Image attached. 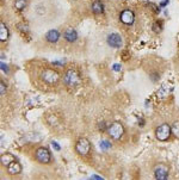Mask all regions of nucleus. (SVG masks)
<instances>
[{"label": "nucleus", "instance_id": "nucleus-8", "mask_svg": "<svg viewBox=\"0 0 179 180\" xmlns=\"http://www.w3.org/2000/svg\"><path fill=\"white\" fill-rule=\"evenodd\" d=\"M121 22L125 24V25H132L135 20V16H134V12L130 11V10H124L121 12Z\"/></svg>", "mask_w": 179, "mask_h": 180}, {"label": "nucleus", "instance_id": "nucleus-15", "mask_svg": "<svg viewBox=\"0 0 179 180\" xmlns=\"http://www.w3.org/2000/svg\"><path fill=\"white\" fill-rule=\"evenodd\" d=\"M14 159H16V158L13 156V155H11V154H5V155H3V156H1V165L7 167L11 162H13Z\"/></svg>", "mask_w": 179, "mask_h": 180}, {"label": "nucleus", "instance_id": "nucleus-14", "mask_svg": "<svg viewBox=\"0 0 179 180\" xmlns=\"http://www.w3.org/2000/svg\"><path fill=\"white\" fill-rule=\"evenodd\" d=\"M9 38V30H7L6 25L4 23H1V25H0V39H1V42H5Z\"/></svg>", "mask_w": 179, "mask_h": 180}, {"label": "nucleus", "instance_id": "nucleus-21", "mask_svg": "<svg viewBox=\"0 0 179 180\" xmlns=\"http://www.w3.org/2000/svg\"><path fill=\"white\" fill-rule=\"evenodd\" d=\"M157 25H158L157 23L154 24V26H153V30L155 31V32H160V31H161V26H160V24H159V26H157Z\"/></svg>", "mask_w": 179, "mask_h": 180}, {"label": "nucleus", "instance_id": "nucleus-25", "mask_svg": "<svg viewBox=\"0 0 179 180\" xmlns=\"http://www.w3.org/2000/svg\"><path fill=\"white\" fill-rule=\"evenodd\" d=\"M99 129H102L100 131H104V130H105V124H104V122H102V124L99 123Z\"/></svg>", "mask_w": 179, "mask_h": 180}, {"label": "nucleus", "instance_id": "nucleus-1", "mask_svg": "<svg viewBox=\"0 0 179 180\" xmlns=\"http://www.w3.org/2000/svg\"><path fill=\"white\" fill-rule=\"evenodd\" d=\"M63 83L64 85H66L67 87H75L80 84V76L79 74L75 72V70H67L66 73H64V75H63Z\"/></svg>", "mask_w": 179, "mask_h": 180}, {"label": "nucleus", "instance_id": "nucleus-2", "mask_svg": "<svg viewBox=\"0 0 179 180\" xmlns=\"http://www.w3.org/2000/svg\"><path fill=\"white\" fill-rule=\"evenodd\" d=\"M106 130H108V134L110 135V137H112L113 140H119L124 134L123 125H122L119 122H113Z\"/></svg>", "mask_w": 179, "mask_h": 180}, {"label": "nucleus", "instance_id": "nucleus-13", "mask_svg": "<svg viewBox=\"0 0 179 180\" xmlns=\"http://www.w3.org/2000/svg\"><path fill=\"white\" fill-rule=\"evenodd\" d=\"M92 11H93L94 14H102L104 12L103 3L99 1V0H96V1L92 4Z\"/></svg>", "mask_w": 179, "mask_h": 180}, {"label": "nucleus", "instance_id": "nucleus-22", "mask_svg": "<svg viewBox=\"0 0 179 180\" xmlns=\"http://www.w3.org/2000/svg\"><path fill=\"white\" fill-rule=\"evenodd\" d=\"M52 145L55 148V150H60V149H61V147H60L58 143H56V142H54V141H52Z\"/></svg>", "mask_w": 179, "mask_h": 180}, {"label": "nucleus", "instance_id": "nucleus-12", "mask_svg": "<svg viewBox=\"0 0 179 180\" xmlns=\"http://www.w3.org/2000/svg\"><path fill=\"white\" fill-rule=\"evenodd\" d=\"M59 38H60V32L58 30H50L45 35V39L50 43H56L59 41Z\"/></svg>", "mask_w": 179, "mask_h": 180}, {"label": "nucleus", "instance_id": "nucleus-7", "mask_svg": "<svg viewBox=\"0 0 179 180\" xmlns=\"http://www.w3.org/2000/svg\"><path fill=\"white\" fill-rule=\"evenodd\" d=\"M154 175L157 180H166L168 178V168L164 165H158L154 169Z\"/></svg>", "mask_w": 179, "mask_h": 180}, {"label": "nucleus", "instance_id": "nucleus-9", "mask_svg": "<svg viewBox=\"0 0 179 180\" xmlns=\"http://www.w3.org/2000/svg\"><path fill=\"white\" fill-rule=\"evenodd\" d=\"M108 44L112 48H119L122 47V37L118 35V34H111L108 36Z\"/></svg>", "mask_w": 179, "mask_h": 180}, {"label": "nucleus", "instance_id": "nucleus-10", "mask_svg": "<svg viewBox=\"0 0 179 180\" xmlns=\"http://www.w3.org/2000/svg\"><path fill=\"white\" fill-rule=\"evenodd\" d=\"M63 37H64V39H66V41H68V42L72 43V42H75V41H77L78 34H77V31H75L74 29L69 28V29H67L66 31H64Z\"/></svg>", "mask_w": 179, "mask_h": 180}, {"label": "nucleus", "instance_id": "nucleus-19", "mask_svg": "<svg viewBox=\"0 0 179 180\" xmlns=\"http://www.w3.org/2000/svg\"><path fill=\"white\" fill-rule=\"evenodd\" d=\"M5 92H6V87H5V85H4V83L1 81V83H0V94H5Z\"/></svg>", "mask_w": 179, "mask_h": 180}, {"label": "nucleus", "instance_id": "nucleus-3", "mask_svg": "<svg viewBox=\"0 0 179 180\" xmlns=\"http://www.w3.org/2000/svg\"><path fill=\"white\" fill-rule=\"evenodd\" d=\"M171 133H172V128L168 124H161L155 130V136L159 141H167Z\"/></svg>", "mask_w": 179, "mask_h": 180}, {"label": "nucleus", "instance_id": "nucleus-18", "mask_svg": "<svg viewBox=\"0 0 179 180\" xmlns=\"http://www.w3.org/2000/svg\"><path fill=\"white\" fill-rule=\"evenodd\" d=\"M172 131L179 138V122H176V123L172 125Z\"/></svg>", "mask_w": 179, "mask_h": 180}, {"label": "nucleus", "instance_id": "nucleus-24", "mask_svg": "<svg viewBox=\"0 0 179 180\" xmlns=\"http://www.w3.org/2000/svg\"><path fill=\"white\" fill-rule=\"evenodd\" d=\"M167 4H168V0H161L160 6L161 7H165V6H167Z\"/></svg>", "mask_w": 179, "mask_h": 180}, {"label": "nucleus", "instance_id": "nucleus-5", "mask_svg": "<svg viewBox=\"0 0 179 180\" xmlns=\"http://www.w3.org/2000/svg\"><path fill=\"white\" fill-rule=\"evenodd\" d=\"M75 149H77V153L83 155V156H85V155L88 154L90 149H91V143H90V141L87 140V138H79V141L77 142L75 144Z\"/></svg>", "mask_w": 179, "mask_h": 180}, {"label": "nucleus", "instance_id": "nucleus-4", "mask_svg": "<svg viewBox=\"0 0 179 180\" xmlns=\"http://www.w3.org/2000/svg\"><path fill=\"white\" fill-rule=\"evenodd\" d=\"M42 80L44 83L49 84V85H53V84H56L58 81L60 80V75L58 72L55 70H52V69H45L43 73H42Z\"/></svg>", "mask_w": 179, "mask_h": 180}, {"label": "nucleus", "instance_id": "nucleus-11", "mask_svg": "<svg viewBox=\"0 0 179 180\" xmlns=\"http://www.w3.org/2000/svg\"><path fill=\"white\" fill-rule=\"evenodd\" d=\"M20 171H22V166H20V163L17 162V161H13V162L10 163L9 166H7V172H9L11 175L20 173Z\"/></svg>", "mask_w": 179, "mask_h": 180}, {"label": "nucleus", "instance_id": "nucleus-16", "mask_svg": "<svg viewBox=\"0 0 179 180\" xmlns=\"http://www.w3.org/2000/svg\"><path fill=\"white\" fill-rule=\"evenodd\" d=\"M14 6H16V9L19 10V11L24 10V9H25V6H26V1H25V0H16Z\"/></svg>", "mask_w": 179, "mask_h": 180}, {"label": "nucleus", "instance_id": "nucleus-26", "mask_svg": "<svg viewBox=\"0 0 179 180\" xmlns=\"http://www.w3.org/2000/svg\"><path fill=\"white\" fill-rule=\"evenodd\" d=\"M91 179H94V180H99V179H103L102 177L99 175H91Z\"/></svg>", "mask_w": 179, "mask_h": 180}, {"label": "nucleus", "instance_id": "nucleus-17", "mask_svg": "<svg viewBox=\"0 0 179 180\" xmlns=\"http://www.w3.org/2000/svg\"><path fill=\"white\" fill-rule=\"evenodd\" d=\"M99 147H100L103 150H108V149L111 148V143H110L108 140H102V141L99 142Z\"/></svg>", "mask_w": 179, "mask_h": 180}, {"label": "nucleus", "instance_id": "nucleus-20", "mask_svg": "<svg viewBox=\"0 0 179 180\" xmlns=\"http://www.w3.org/2000/svg\"><path fill=\"white\" fill-rule=\"evenodd\" d=\"M112 69L116 70V72H119V70H121V64H119V63H115V64L112 66Z\"/></svg>", "mask_w": 179, "mask_h": 180}, {"label": "nucleus", "instance_id": "nucleus-6", "mask_svg": "<svg viewBox=\"0 0 179 180\" xmlns=\"http://www.w3.org/2000/svg\"><path fill=\"white\" fill-rule=\"evenodd\" d=\"M35 158L41 163H48L50 162V153L44 147H39L35 153Z\"/></svg>", "mask_w": 179, "mask_h": 180}, {"label": "nucleus", "instance_id": "nucleus-23", "mask_svg": "<svg viewBox=\"0 0 179 180\" xmlns=\"http://www.w3.org/2000/svg\"><path fill=\"white\" fill-rule=\"evenodd\" d=\"M1 70L5 72V73L9 72V68H7V66H6V64H5L4 62H1Z\"/></svg>", "mask_w": 179, "mask_h": 180}]
</instances>
